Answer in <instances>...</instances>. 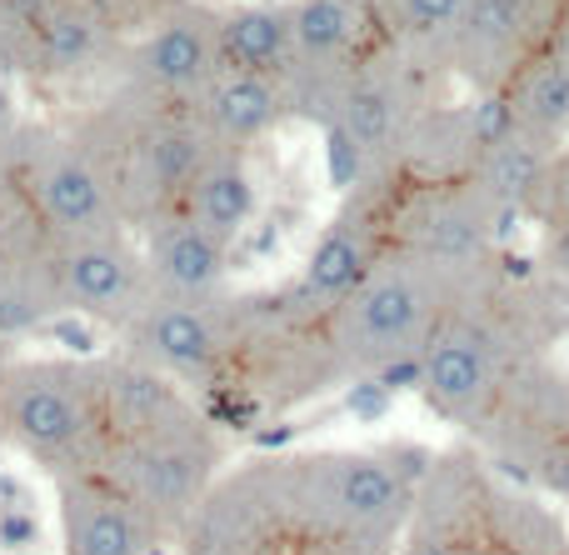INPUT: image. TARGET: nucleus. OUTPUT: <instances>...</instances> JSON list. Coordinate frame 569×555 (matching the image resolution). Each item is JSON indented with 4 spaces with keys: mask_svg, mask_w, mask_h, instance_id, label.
I'll return each mask as SVG.
<instances>
[{
    "mask_svg": "<svg viewBox=\"0 0 569 555\" xmlns=\"http://www.w3.org/2000/svg\"><path fill=\"white\" fill-rule=\"evenodd\" d=\"M555 316L560 300L540 286V276H515L510 260L465 280L415 366V396L445 426L480 440L505 396L550 360Z\"/></svg>",
    "mask_w": 569,
    "mask_h": 555,
    "instance_id": "obj_1",
    "label": "nucleus"
},
{
    "mask_svg": "<svg viewBox=\"0 0 569 555\" xmlns=\"http://www.w3.org/2000/svg\"><path fill=\"white\" fill-rule=\"evenodd\" d=\"M280 486L310 541L395 555L415 511L420 476L430 470L425 446L370 450H276Z\"/></svg>",
    "mask_w": 569,
    "mask_h": 555,
    "instance_id": "obj_2",
    "label": "nucleus"
},
{
    "mask_svg": "<svg viewBox=\"0 0 569 555\" xmlns=\"http://www.w3.org/2000/svg\"><path fill=\"white\" fill-rule=\"evenodd\" d=\"M460 280L440 266L420 260L415 250L390 246L375 270L330 310L320 316V340L330 356L335 380H410L420 366L430 336L440 330Z\"/></svg>",
    "mask_w": 569,
    "mask_h": 555,
    "instance_id": "obj_3",
    "label": "nucleus"
},
{
    "mask_svg": "<svg viewBox=\"0 0 569 555\" xmlns=\"http://www.w3.org/2000/svg\"><path fill=\"white\" fill-rule=\"evenodd\" d=\"M70 130L100 160L130 236L186 206L196 176L220 150L200 126L196 106H150L130 96H100L70 120Z\"/></svg>",
    "mask_w": 569,
    "mask_h": 555,
    "instance_id": "obj_4",
    "label": "nucleus"
},
{
    "mask_svg": "<svg viewBox=\"0 0 569 555\" xmlns=\"http://www.w3.org/2000/svg\"><path fill=\"white\" fill-rule=\"evenodd\" d=\"M170 0H0V66L46 90L106 86L120 50Z\"/></svg>",
    "mask_w": 569,
    "mask_h": 555,
    "instance_id": "obj_5",
    "label": "nucleus"
},
{
    "mask_svg": "<svg viewBox=\"0 0 569 555\" xmlns=\"http://www.w3.org/2000/svg\"><path fill=\"white\" fill-rule=\"evenodd\" d=\"M0 440L36 460L50 480L66 470L100 466L106 420H100L96 356H16L0 376Z\"/></svg>",
    "mask_w": 569,
    "mask_h": 555,
    "instance_id": "obj_6",
    "label": "nucleus"
},
{
    "mask_svg": "<svg viewBox=\"0 0 569 555\" xmlns=\"http://www.w3.org/2000/svg\"><path fill=\"white\" fill-rule=\"evenodd\" d=\"M450 76L415 66L410 56L380 46L350 80H345L340 100H335L330 120H325V140H330V176L335 186L355 190L365 180L395 176L400 150L420 116L445 100Z\"/></svg>",
    "mask_w": 569,
    "mask_h": 555,
    "instance_id": "obj_7",
    "label": "nucleus"
},
{
    "mask_svg": "<svg viewBox=\"0 0 569 555\" xmlns=\"http://www.w3.org/2000/svg\"><path fill=\"white\" fill-rule=\"evenodd\" d=\"M130 501L140 516L166 541H180L186 521L200 511L220 476H226V430L216 426L206 406L196 416L160 426L150 436H130L100 456V466Z\"/></svg>",
    "mask_w": 569,
    "mask_h": 555,
    "instance_id": "obj_8",
    "label": "nucleus"
},
{
    "mask_svg": "<svg viewBox=\"0 0 569 555\" xmlns=\"http://www.w3.org/2000/svg\"><path fill=\"white\" fill-rule=\"evenodd\" d=\"M0 160L16 170L26 196L36 200L40 220L56 240H86V236H126V216L110 190L100 160L70 126H36L20 120V130L0 146Z\"/></svg>",
    "mask_w": 569,
    "mask_h": 555,
    "instance_id": "obj_9",
    "label": "nucleus"
},
{
    "mask_svg": "<svg viewBox=\"0 0 569 555\" xmlns=\"http://www.w3.org/2000/svg\"><path fill=\"white\" fill-rule=\"evenodd\" d=\"M240 320H246V296H236V290L210 300L150 296L140 316L116 336V350L166 370L186 390L220 396L240 346Z\"/></svg>",
    "mask_w": 569,
    "mask_h": 555,
    "instance_id": "obj_10",
    "label": "nucleus"
},
{
    "mask_svg": "<svg viewBox=\"0 0 569 555\" xmlns=\"http://www.w3.org/2000/svg\"><path fill=\"white\" fill-rule=\"evenodd\" d=\"M310 546L284 501L276 450L226 466L176 541L180 555H305Z\"/></svg>",
    "mask_w": 569,
    "mask_h": 555,
    "instance_id": "obj_11",
    "label": "nucleus"
},
{
    "mask_svg": "<svg viewBox=\"0 0 569 555\" xmlns=\"http://www.w3.org/2000/svg\"><path fill=\"white\" fill-rule=\"evenodd\" d=\"M380 46V0H290V60L280 76L290 116L325 130L345 80Z\"/></svg>",
    "mask_w": 569,
    "mask_h": 555,
    "instance_id": "obj_12",
    "label": "nucleus"
},
{
    "mask_svg": "<svg viewBox=\"0 0 569 555\" xmlns=\"http://www.w3.org/2000/svg\"><path fill=\"white\" fill-rule=\"evenodd\" d=\"M226 70L220 56V10L206 0H170L110 66L106 96L150 106H196L210 80Z\"/></svg>",
    "mask_w": 569,
    "mask_h": 555,
    "instance_id": "obj_13",
    "label": "nucleus"
},
{
    "mask_svg": "<svg viewBox=\"0 0 569 555\" xmlns=\"http://www.w3.org/2000/svg\"><path fill=\"white\" fill-rule=\"evenodd\" d=\"M390 246L415 250L420 260L440 266L445 276L465 286V280L500 266L510 240L470 180H435V186H405L400 180Z\"/></svg>",
    "mask_w": 569,
    "mask_h": 555,
    "instance_id": "obj_14",
    "label": "nucleus"
},
{
    "mask_svg": "<svg viewBox=\"0 0 569 555\" xmlns=\"http://www.w3.org/2000/svg\"><path fill=\"white\" fill-rule=\"evenodd\" d=\"M395 190H400V176H380L365 180V186L345 190L340 210L325 220V230L315 236L310 256H305L300 276L290 280L284 300H290L300 316L320 320L360 286L375 270V260L390 250V220H395Z\"/></svg>",
    "mask_w": 569,
    "mask_h": 555,
    "instance_id": "obj_15",
    "label": "nucleus"
},
{
    "mask_svg": "<svg viewBox=\"0 0 569 555\" xmlns=\"http://www.w3.org/2000/svg\"><path fill=\"white\" fill-rule=\"evenodd\" d=\"M50 280L66 316L90 320V326L120 330L140 316L156 286L146 270V250L130 236H86V240H56L50 246Z\"/></svg>",
    "mask_w": 569,
    "mask_h": 555,
    "instance_id": "obj_16",
    "label": "nucleus"
},
{
    "mask_svg": "<svg viewBox=\"0 0 569 555\" xmlns=\"http://www.w3.org/2000/svg\"><path fill=\"white\" fill-rule=\"evenodd\" d=\"M565 0H470L450 50V80L470 96H500L525 60L555 36Z\"/></svg>",
    "mask_w": 569,
    "mask_h": 555,
    "instance_id": "obj_17",
    "label": "nucleus"
},
{
    "mask_svg": "<svg viewBox=\"0 0 569 555\" xmlns=\"http://www.w3.org/2000/svg\"><path fill=\"white\" fill-rule=\"evenodd\" d=\"M56 516H60V555H170L166 541L140 506L106 476V470H66L56 476Z\"/></svg>",
    "mask_w": 569,
    "mask_h": 555,
    "instance_id": "obj_18",
    "label": "nucleus"
},
{
    "mask_svg": "<svg viewBox=\"0 0 569 555\" xmlns=\"http://www.w3.org/2000/svg\"><path fill=\"white\" fill-rule=\"evenodd\" d=\"M136 240H140V250H146V270H150L156 296H176V300L230 296L236 246L210 236L186 210H170V216L150 220Z\"/></svg>",
    "mask_w": 569,
    "mask_h": 555,
    "instance_id": "obj_19",
    "label": "nucleus"
},
{
    "mask_svg": "<svg viewBox=\"0 0 569 555\" xmlns=\"http://www.w3.org/2000/svg\"><path fill=\"white\" fill-rule=\"evenodd\" d=\"M555 156H560V140H540L520 126L500 130L495 140L480 146V156H475V166H470L465 180L480 190V200L490 206V216L500 220L505 240H510L520 226H535Z\"/></svg>",
    "mask_w": 569,
    "mask_h": 555,
    "instance_id": "obj_20",
    "label": "nucleus"
},
{
    "mask_svg": "<svg viewBox=\"0 0 569 555\" xmlns=\"http://www.w3.org/2000/svg\"><path fill=\"white\" fill-rule=\"evenodd\" d=\"M96 380H100V420H106V450L116 440L150 436L160 426L196 416L200 400L196 390H186L180 380H170L166 370L146 366V360L126 356H96Z\"/></svg>",
    "mask_w": 569,
    "mask_h": 555,
    "instance_id": "obj_21",
    "label": "nucleus"
},
{
    "mask_svg": "<svg viewBox=\"0 0 569 555\" xmlns=\"http://www.w3.org/2000/svg\"><path fill=\"white\" fill-rule=\"evenodd\" d=\"M196 116L210 130V140L226 150H256L284 120H295L280 76H256V70H220L196 100Z\"/></svg>",
    "mask_w": 569,
    "mask_h": 555,
    "instance_id": "obj_22",
    "label": "nucleus"
},
{
    "mask_svg": "<svg viewBox=\"0 0 569 555\" xmlns=\"http://www.w3.org/2000/svg\"><path fill=\"white\" fill-rule=\"evenodd\" d=\"M256 170H250V150H226L220 146L216 156L206 160V170L196 176V186H190L186 196V216L200 220V226L210 230V236L230 240V246H240V236L250 230V220H256Z\"/></svg>",
    "mask_w": 569,
    "mask_h": 555,
    "instance_id": "obj_23",
    "label": "nucleus"
},
{
    "mask_svg": "<svg viewBox=\"0 0 569 555\" xmlns=\"http://www.w3.org/2000/svg\"><path fill=\"white\" fill-rule=\"evenodd\" d=\"M470 0H380L385 46L410 56L415 66L450 76V50Z\"/></svg>",
    "mask_w": 569,
    "mask_h": 555,
    "instance_id": "obj_24",
    "label": "nucleus"
},
{
    "mask_svg": "<svg viewBox=\"0 0 569 555\" xmlns=\"http://www.w3.org/2000/svg\"><path fill=\"white\" fill-rule=\"evenodd\" d=\"M500 100L520 130H530L540 140H560V146L569 140V70L560 66V56L550 46L515 70V80L500 90Z\"/></svg>",
    "mask_w": 569,
    "mask_h": 555,
    "instance_id": "obj_25",
    "label": "nucleus"
},
{
    "mask_svg": "<svg viewBox=\"0 0 569 555\" xmlns=\"http://www.w3.org/2000/svg\"><path fill=\"white\" fill-rule=\"evenodd\" d=\"M220 56H226V70L284 76V60H290V0L284 6L220 10Z\"/></svg>",
    "mask_w": 569,
    "mask_h": 555,
    "instance_id": "obj_26",
    "label": "nucleus"
},
{
    "mask_svg": "<svg viewBox=\"0 0 569 555\" xmlns=\"http://www.w3.org/2000/svg\"><path fill=\"white\" fill-rule=\"evenodd\" d=\"M66 316L56 300V280H50V256L40 260H6L0 266V336L10 346L40 336L46 326Z\"/></svg>",
    "mask_w": 569,
    "mask_h": 555,
    "instance_id": "obj_27",
    "label": "nucleus"
},
{
    "mask_svg": "<svg viewBox=\"0 0 569 555\" xmlns=\"http://www.w3.org/2000/svg\"><path fill=\"white\" fill-rule=\"evenodd\" d=\"M535 276L560 306H569V216L535 220Z\"/></svg>",
    "mask_w": 569,
    "mask_h": 555,
    "instance_id": "obj_28",
    "label": "nucleus"
},
{
    "mask_svg": "<svg viewBox=\"0 0 569 555\" xmlns=\"http://www.w3.org/2000/svg\"><path fill=\"white\" fill-rule=\"evenodd\" d=\"M525 476H530V486H540V490H550V496L569 501V436L550 440L545 450H535V456L525 460Z\"/></svg>",
    "mask_w": 569,
    "mask_h": 555,
    "instance_id": "obj_29",
    "label": "nucleus"
},
{
    "mask_svg": "<svg viewBox=\"0 0 569 555\" xmlns=\"http://www.w3.org/2000/svg\"><path fill=\"white\" fill-rule=\"evenodd\" d=\"M0 546L10 555H26L40 546V516L36 506H0Z\"/></svg>",
    "mask_w": 569,
    "mask_h": 555,
    "instance_id": "obj_30",
    "label": "nucleus"
},
{
    "mask_svg": "<svg viewBox=\"0 0 569 555\" xmlns=\"http://www.w3.org/2000/svg\"><path fill=\"white\" fill-rule=\"evenodd\" d=\"M545 216H569V140L560 146V156H555L550 180H545V200L535 220H545Z\"/></svg>",
    "mask_w": 569,
    "mask_h": 555,
    "instance_id": "obj_31",
    "label": "nucleus"
},
{
    "mask_svg": "<svg viewBox=\"0 0 569 555\" xmlns=\"http://www.w3.org/2000/svg\"><path fill=\"white\" fill-rule=\"evenodd\" d=\"M20 130V110H16V96H10V86H0V146H6L10 136Z\"/></svg>",
    "mask_w": 569,
    "mask_h": 555,
    "instance_id": "obj_32",
    "label": "nucleus"
},
{
    "mask_svg": "<svg viewBox=\"0 0 569 555\" xmlns=\"http://www.w3.org/2000/svg\"><path fill=\"white\" fill-rule=\"evenodd\" d=\"M550 50H555V56H560V66L569 70V0H565L560 20H555V36H550Z\"/></svg>",
    "mask_w": 569,
    "mask_h": 555,
    "instance_id": "obj_33",
    "label": "nucleus"
},
{
    "mask_svg": "<svg viewBox=\"0 0 569 555\" xmlns=\"http://www.w3.org/2000/svg\"><path fill=\"white\" fill-rule=\"evenodd\" d=\"M10 360H16V346H10V340L0 336V376H6V370H10Z\"/></svg>",
    "mask_w": 569,
    "mask_h": 555,
    "instance_id": "obj_34",
    "label": "nucleus"
},
{
    "mask_svg": "<svg viewBox=\"0 0 569 555\" xmlns=\"http://www.w3.org/2000/svg\"><path fill=\"white\" fill-rule=\"evenodd\" d=\"M0 266H6V246H0Z\"/></svg>",
    "mask_w": 569,
    "mask_h": 555,
    "instance_id": "obj_35",
    "label": "nucleus"
},
{
    "mask_svg": "<svg viewBox=\"0 0 569 555\" xmlns=\"http://www.w3.org/2000/svg\"><path fill=\"white\" fill-rule=\"evenodd\" d=\"M560 555H569V551H560Z\"/></svg>",
    "mask_w": 569,
    "mask_h": 555,
    "instance_id": "obj_36",
    "label": "nucleus"
}]
</instances>
